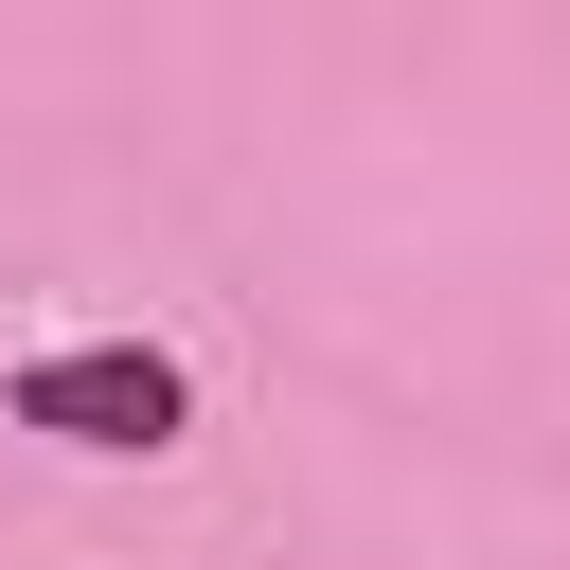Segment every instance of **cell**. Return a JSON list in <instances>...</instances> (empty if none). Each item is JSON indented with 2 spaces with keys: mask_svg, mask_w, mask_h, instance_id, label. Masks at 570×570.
<instances>
[{
  "mask_svg": "<svg viewBox=\"0 0 570 570\" xmlns=\"http://www.w3.org/2000/svg\"><path fill=\"white\" fill-rule=\"evenodd\" d=\"M0 410L53 428V445H178V356H142V338H71V356H36Z\"/></svg>",
  "mask_w": 570,
  "mask_h": 570,
  "instance_id": "6da1fadb",
  "label": "cell"
}]
</instances>
